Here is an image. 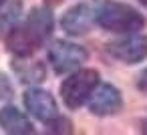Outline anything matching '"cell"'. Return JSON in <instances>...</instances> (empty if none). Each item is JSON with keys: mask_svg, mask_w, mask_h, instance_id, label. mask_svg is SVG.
Wrapping results in <instances>:
<instances>
[{"mask_svg": "<svg viewBox=\"0 0 147 135\" xmlns=\"http://www.w3.org/2000/svg\"><path fill=\"white\" fill-rule=\"evenodd\" d=\"M53 24H55L53 14L47 8H34L26 16L24 22L10 28V32L6 36V45H8L10 53H14L16 57H30L51 36Z\"/></svg>", "mask_w": 147, "mask_h": 135, "instance_id": "6da1fadb", "label": "cell"}, {"mask_svg": "<svg viewBox=\"0 0 147 135\" xmlns=\"http://www.w3.org/2000/svg\"><path fill=\"white\" fill-rule=\"evenodd\" d=\"M95 20L99 26L111 32H137L145 26V18L143 14H139V10L131 8L129 4L111 2V0L97 8Z\"/></svg>", "mask_w": 147, "mask_h": 135, "instance_id": "7a4b0ae2", "label": "cell"}, {"mask_svg": "<svg viewBox=\"0 0 147 135\" xmlns=\"http://www.w3.org/2000/svg\"><path fill=\"white\" fill-rule=\"evenodd\" d=\"M99 87V73L95 69H81L61 85L63 101L69 109H79Z\"/></svg>", "mask_w": 147, "mask_h": 135, "instance_id": "3957f363", "label": "cell"}, {"mask_svg": "<svg viewBox=\"0 0 147 135\" xmlns=\"http://www.w3.org/2000/svg\"><path fill=\"white\" fill-rule=\"evenodd\" d=\"M85 61H87V51L75 43L57 41L49 49V63L55 69V73H59V75L79 69Z\"/></svg>", "mask_w": 147, "mask_h": 135, "instance_id": "277c9868", "label": "cell"}, {"mask_svg": "<svg viewBox=\"0 0 147 135\" xmlns=\"http://www.w3.org/2000/svg\"><path fill=\"white\" fill-rule=\"evenodd\" d=\"M107 51H109L111 57H115L121 63H127V65L141 63L147 57V36L129 32V36L111 43L107 47Z\"/></svg>", "mask_w": 147, "mask_h": 135, "instance_id": "5b68a950", "label": "cell"}, {"mask_svg": "<svg viewBox=\"0 0 147 135\" xmlns=\"http://www.w3.org/2000/svg\"><path fill=\"white\" fill-rule=\"evenodd\" d=\"M24 107L28 109L30 115H34L36 119H40L47 125H51L57 119H61L55 99L42 89H28L24 93Z\"/></svg>", "mask_w": 147, "mask_h": 135, "instance_id": "8992f818", "label": "cell"}, {"mask_svg": "<svg viewBox=\"0 0 147 135\" xmlns=\"http://www.w3.org/2000/svg\"><path fill=\"white\" fill-rule=\"evenodd\" d=\"M123 107V99L119 89H115L113 85H101L95 89V93L89 99V109L93 115L99 117H107V115H115L119 113Z\"/></svg>", "mask_w": 147, "mask_h": 135, "instance_id": "52a82bcc", "label": "cell"}, {"mask_svg": "<svg viewBox=\"0 0 147 135\" xmlns=\"http://www.w3.org/2000/svg\"><path fill=\"white\" fill-rule=\"evenodd\" d=\"M91 20H93V14H91V8L87 4H77L73 8H69L63 18H61V26L65 32L73 34V36H79V34H85L91 26Z\"/></svg>", "mask_w": 147, "mask_h": 135, "instance_id": "ba28073f", "label": "cell"}, {"mask_svg": "<svg viewBox=\"0 0 147 135\" xmlns=\"http://www.w3.org/2000/svg\"><path fill=\"white\" fill-rule=\"evenodd\" d=\"M0 127H2L6 133H14V135H28L34 133V127L30 123V119L18 111L16 107H4L0 109Z\"/></svg>", "mask_w": 147, "mask_h": 135, "instance_id": "9c48e42d", "label": "cell"}, {"mask_svg": "<svg viewBox=\"0 0 147 135\" xmlns=\"http://www.w3.org/2000/svg\"><path fill=\"white\" fill-rule=\"evenodd\" d=\"M137 87L143 91V93H147V69L139 75V81H137Z\"/></svg>", "mask_w": 147, "mask_h": 135, "instance_id": "30bf717a", "label": "cell"}, {"mask_svg": "<svg viewBox=\"0 0 147 135\" xmlns=\"http://www.w3.org/2000/svg\"><path fill=\"white\" fill-rule=\"evenodd\" d=\"M141 131H143V133H147V121H145V123L141 125Z\"/></svg>", "mask_w": 147, "mask_h": 135, "instance_id": "8fae6325", "label": "cell"}, {"mask_svg": "<svg viewBox=\"0 0 147 135\" xmlns=\"http://www.w3.org/2000/svg\"><path fill=\"white\" fill-rule=\"evenodd\" d=\"M139 2H141L143 6H147V0H139Z\"/></svg>", "mask_w": 147, "mask_h": 135, "instance_id": "7c38bea8", "label": "cell"}, {"mask_svg": "<svg viewBox=\"0 0 147 135\" xmlns=\"http://www.w3.org/2000/svg\"><path fill=\"white\" fill-rule=\"evenodd\" d=\"M4 2H6V0H0V6H2V4H4Z\"/></svg>", "mask_w": 147, "mask_h": 135, "instance_id": "4fadbf2b", "label": "cell"}]
</instances>
